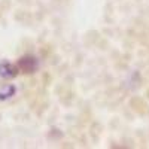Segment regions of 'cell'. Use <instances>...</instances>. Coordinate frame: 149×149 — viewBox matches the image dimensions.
<instances>
[{
  "instance_id": "1",
  "label": "cell",
  "mask_w": 149,
  "mask_h": 149,
  "mask_svg": "<svg viewBox=\"0 0 149 149\" xmlns=\"http://www.w3.org/2000/svg\"><path fill=\"white\" fill-rule=\"evenodd\" d=\"M18 69L24 73H33L37 69V60L34 57H22L18 61Z\"/></svg>"
},
{
  "instance_id": "2",
  "label": "cell",
  "mask_w": 149,
  "mask_h": 149,
  "mask_svg": "<svg viewBox=\"0 0 149 149\" xmlns=\"http://www.w3.org/2000/svg\"><path fill=\"white\" fill-rule=\"evenodd\" d=\"M18 67L14 66L9 61H2L0 63V76L2 78H6V79H10V78H15L17 73H18Z\"/></svg>"
},
{
  "instance_id": "3",
  "label": "cell",
  "mask_w": 149,
  "mask_h": 149,
  "mask_svg": "<svg viewBox=\"0 0 149 149\" xmlns=\"http://www.w3.org/2000/svg\"><path fill=\"white\" fill-rule=\"evenodd\" d=\"M15 91H17V88H15L14 85L5 86L3 90H0V100H6V98H10L12 95L15 94Z\"/></svg>"
}]
</instances>
